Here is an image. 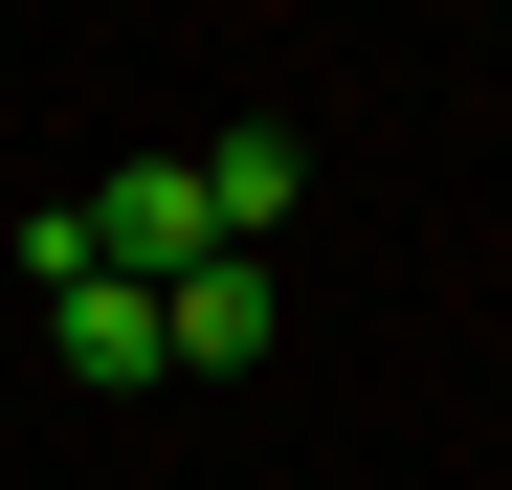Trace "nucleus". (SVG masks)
Returning <instances> with one entry per match:
<instances>
[{
    "instance_id": "f257e3e1",
    "label": "nucleus",
    "mask_w": 512,
    "mask_h": 490,
    "mask_svg": "<svg viewBox=\"0 0 512 490\" xmlns=\"http://www.w3.org/2000/svg\"><path fill=\"white\" fill-rule=\"evenodd\" d=\"M268 357V268H179L156 290V379H245Z\"/></svg>"
},
{
    "instance_id": "f03ea898",
    "label": "nucleus",
    "mask_w": 512,
    "mask_h": 490,
    "mask_svg": "<svg viewBox=\"0 0 512 490\" xmlns=\"http://www.w3.org/2000/svg\"><path fill=\"white\" fill-rule=\"evenodd\" d=\"M290 179H312L290 134H223V156H201V245H223V268H245L268 223H290Z\"/></svg>"
},
{
    "instance_id": "7ed1b4c3",
    "label": "nucleus",
    "mask_w": 512,
    "mask_h": 490,
    "mask_svg": "<svg viewBox=\"0 0 512 490\" xmlns=\"http://www.w3.org/2000/svg\"><path fill=\"white\" fill-rule=\"evenodd\" d=\"M45 335H67V379H112V401H134V379H156V290H90V268H67V290H45Z\"/></svg>"
}]
</instances>
